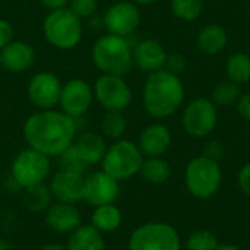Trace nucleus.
<instances>
[{"label":"nucleus","mask_w":250,"mask_h":250,"mask_svg":"<svg viewBox=\"0 0 250 250\" xmlns=\"http://www.w3.org/2000/svg\"><path fill=\"white\" fill-rule=\"evenodd\" d=\"M76 120L62 110H38L28 116L22 135L26 145L47 157H59L75 144Z\"/></svg>","instance_id":"nucleus-1"},{"label":"nucleus","mask_w":250,"mask_h":250,"mask_svg":"<svg viewBox=\"0 0 250 250\" xmlns=\"http://www.w3.org/2000/svg\"><path fill=\"white\" fill-rule=\"evenodd\" d=\"M185 100V86L180 76L166 69L149 73L142 88L145 111L157 120L173 116Z\"/></svg>","instance_id":"nucleus-2"},{"label":"nucleus","mask_w":250,"mask_h":250,"mask_svg":"<svg viewBox=\"0 0 250 250\" xmlns=\"http://www.w3.org/2000/svg\"><path fill=\"white\" fill-rule=\"evenodd\" d=\"M94 66L107 75L126 76L133 67L132 45L125 37L107 34L100 37L91 51Z\"/></svg>","instance_id":"nucleus-3"},{"label":"nucleus","mask_w":250,"mask_h":250,"mask_svg":"<svg viewBox=\"0 0 250 250\" xmlns=\"http://www.w3.org/2000/svg\"><path fill=\"white\" fill-rule=\"evenodd\" d=\"M42 35L54 48L72 50L82 41V19L69 7L50 10L42 21Z\"/></svg>","instance_id":"nucleus-4"},{"label":"nucleus","mask_w":250,"mask_h":250,"mask_svg":"<svg viewBox=\"0 0 250 250\" xmlns=\"http://www.w3.org/2000/svg\"><path fill=\"white\" fill-rule=\"evenodd\" d=\"M144 160L145 157L138 144L127 139H117L111 146L107 148L100 164L104 173L117 182H123L139 174Z\"/></svg>","instance_id":"nucleus-5"},{"label":"nucleus","mask_w":250,"mask_h":250,"mask_svg":"<svg viewBox=\"0 0 250 250\" xmlns=\"http://www.w3.org/2000/svg\"><path fill=\"white\" fill-rule=\"evenodd\" d=\"M223 174L220 164L207 158L196 157L189 161L185 173V182L189 193L198 199L212 198L221 186Z\"/></svg>","instance_id":"nucleus-6"},{"label":"nucleus","mask_w":250,"mask_h":250,"mask_svg":"<svg viewBox=\"0 0 250 250\" xmlns=\"http://www.w3.org/2000/svg\"><path fill=\"white\" fill-rule=\"evenodd\" d=\"M127 250H180V236L167 223H146L130 234Z\"/></svg>","instance_id":"nucleus-7"},{"label":"nucleus","mask_w":250,"mask_h":250,"mask_svg":"<svg viewBox=\"0 0 250 250\" xmlns=\"http://www.w3.org/2000/svg\"><path fill=\"white\" fill-rule=\"evenodd\" d=\"M50 157L32 149H22L12 161V177L18 186L28 189L37 185H42L50 174Z\"/></svg>","instance_id":"nucleus-8"},{"label":"nucleus","mask_w":250,"mask_h":250,"mask_svg":"<svg viewBox=\"0 0 250 250\" xmlns=\"http://www.w3.org/2000/svg\"><path fill=\"white\" fill-rule=\"evenodd\" d=\"M94 97L105 111H123L133 98L125 76L101 73L94 83Z\"/></svg>","instance_id":"nucleus-9"},{"label":"nucleus","mask_w":250,"mask_h":250,"mask_svg":"<svg viewBox=\"0 0 250 250\" xmlns=\"http://www.w3.org/2000/svg\"><path fill=\"white\" fill-rule=\"evenodd\" d=\"M218 123L217 105L208 98L192 100L182 116L185 130L193 138H205L214 132Z\"/></svg>","instance_id":"nucleus-10"},{"label":"nucleus","mask_w":250,"mask_h":250,"mask_svg":"<svg viewBox=\"0 0 250 250\" xmlns=\"http://www.w3.org/2000/svg\"><path fill=\"white\" fill-rule=\"evenodd\" d=\"M62 81L53 72H38L28 82L26 94L38 110H51L59 105L62 94Z\"/></svg>","instance_id":"nucleus-11"},{"label":"nucleus","mask_w":250,"mask_h":250,"mask_svg":"<svg viewBox=\"0 0 250 250\" xmlns=\"http://www.w3.org/2000/svg\"><path fill=\"white\" fill-rule=\"evenodd\" d=\"M94 100V88L85 79L73 78L63 83L59 105L64 114L76 120L91 108Z\"/></svg>","instance_id":"nucleus-12"},{"label":"nucleus","mask_w":250,"mask_h":250,"mask_svg":"<svg viewBox=\"0 0 250 250\" xmlns=\"http://www.w3.org/2000/svg\"><path fill=\"white\" fill-rule=\"evenodd\" d=\"M103 22L108 34L126 38L138 29L141 23V10L132 0H122L105 10Z\"/></svg>","instance_id":"nucleus-13"},{"label":"nucleus","mask_w":250,"mask_h":250,"mask_svg":"<svg viewBox=\"0 0 250 250\" xmlns=\"http://www.w3.org/2000/svg\"><path fill=\"white\" fill-rule=\"evenodd\" d=\"M120 182L104 173L103 170L94 171L85 177L83 201L94 208L101 205L114 204L120 195Z\"/></svg>","instance_id":"nucleus-14"},{"label":"nucleus","mask_w":250,"mask_h":250,"mask_svg":"<svg viewBox=\"0 0 250 250\" xmlns=\"http://www.w3.org/2000/svg\"><path fill=\"white\" fill-rule=\"evenodd\" d=\"M85 177L82 173L69 170L57 171L50 183V192L57 202L78 204L83 199Z\"/></svg>","instance_id":"nucleus-15"},{"label":"nucleus","mask_w":250,"mask_h":250,"mask_svg":"<svg viewBox=\"0 0 250 250\" xmlns=\"http://www.w3.org/2000/svg\"><path fill=\"white\" fill-rule=\"evenodd\" d=\"M132 56L133 66H136L139 70L148 75L164 69L167 59L164 47L157 40L152 38H145L136 42L135 47H132Z\"/></svg>","instance_id":"nucleus-16"},{"label":"nucleus","mask_w":250,"mask_h":250,"mask_svg":"<svg viewBox=\"0 0 250 250\" xmlns=\"http://www.w3.org/2000/svg\"><path fill=\"white\" fill-rule=\"evenodd\" d=\"M37 53L25 41H12L0 50V64L10 73H23L35 63Z\"/></svg>","instance_id":"nucleus-17"},{"label":"nucleus","mask_w":250,"mask_h":250,"mask_svg":"<svg viewBox=\"0 0 250 250\" xmlns=\"http://www.w3.org/2000/svg\"><path fill=\"white\" fill-rule=\"evenodd\" d=\"M47 226L60 234H70L82 224V215L73 204L54 202L45 209Z\"/></svg>","instance_id":"nucleus-18"},{"label":"nucleus","mask_w":250,"mask_h":250,"mask_svg":"<svg viewBox=\"0 0 250 250\" xmlns=\"http://www.w3.org/2000/svg\"><path fill=\"white\" fill-rule=\"evenodd\" d=\"M171 145V132L163 123L146 126L138 139V146L144 157H163Z\"/></svg>","instance_id":"nucleus-19"},{"label":"nucleus","mask_w":250,"mask_h":250,"mask_svg":"<svg viewBox=\"0 0 250 250\" xmlns=\"http://www.w3.org/2000/svg\"><path fill=\"white\" fill-rule=\"evenodd\" d=\"M78 149V152L81 154V157L83 158V161L88 166H94V164H100L101 160L105 155L107 151V144H105V138L103 136V133L98 132H83L82 135H79L75 139L73 144Z\"/></svg>","instance_id":"nucleus-20"},{"label":"nucleus","mask_w":250,"mask_h":250,"mask_svg":"<svg viewBox=\"0 0 250 250\" xmlns=\"http://www.w3.org/2000/svg\"><path fill=\"white\" fill-rule=\"evenodd\" d=\"M229 42L227 31L218 25V23H209L205 25L196 37V45L201 53L207 56H215L220 54Z\"/></svg>","instance_id":"nucleus-21"},{"label":"nucleus","mask_w":250,"mask_h":250,"mask_svg":"<svg viewBox=\"0 0 250 250\" xmlns=\"http://www.w3.org/2000/svg\"><path fill=\"white\" fill-rule=\"evenodd\" d=\"M67 250H105L103 233L92 224H81L69 234Z\"/></svg>","instance_id":"nucleus-22"},{"label":"nucleus","mask_w":250,"mask_h":250,"mask_svg":"<svg viewBox=\"0 0 250 250\" xmlns=\"http://www.w3.org/2000/svg\"><path fill=\"white\" fill-rule=\"evenodd\" d=\"M122 221H123L122 211L114 204L97 207L91 215V224L101 233H113L119 230Z\"/></svg>","instance_id":"nucleus-23"},{"label":"nucleus","mask_w":250,"mask_h":250,"mask_svg":"<svg viewBox=\"0 0 250 250\" xmlns=\"http://www.w3.org/2000/svg\"><path fill=\"white\" fill-rule=\"evenodd\" d=\"M139 174L152 185H163L171 176L170 164L161 157H146L141 167Z\"/></svg>","instance_id":"nucleus-24"},{"label":"nucleus","mask_w":250,"mask_h":250,"mask_svg":"<svg viewBox=\"0 0 250 250\" xmlns=\"http://www.w3.org/2000/svg\"><path fill=\"white\" fill-rule=\"evenodd\" d=\"M229 81L242 85L250 82V54L234 53L229 57L226 64Z\"/></svg>","instance_id":"nucleus-25"},{"label":"nucleus","mask_w":250,"mask_h":250,"mask_svg":"<svg viewBox=\"0 0 250 250\" xmlns=\"http://www.w3.org/2000/svg\"><path fill=\"white\" fill-rule=\"evenodd\" d=\"M51 192L50 188H47L44 183L37 185L32 188L25 189L23 193V205L31 212H41L45 211L51 205Z\"/></svg>","instance_id":"nucleus-26"},{"label":"nucleus","mask_w":250,"mask_h":250,"mask_svg":"<svg viewBox=\"0 0 250 250\" xmlns=\"http://www.w3.org/2000/svg\"><path fill=\"white\" fill-rule=\"evenodd\" d=\"M101 133L104 138L120 139L127 129V119L123 111H105L100 123Z\"/></svg>","instance_id":"nucleus-27"},{"label":"nucleus","mask_w":250,"mask_h":250,"mask_svg":"<svg viewBox=\"0 0 250 250\" xmlns=\"http://www.w3.org/2000/svg\"><path fill=\"white\" fill-rule=\"evenodd\" d=\"M240 98V88L237 83L231 82V81H226V82H220L214 89H212V95H211V101L218 107H227V105H233L239 101Z\"/></svg>","instance_id":"nucleus-28"},{"label":"nucleus","mask_w":250,"mask_h":250,"mask_svg":"<svg viewBox=\"0 0 250 250\" xmlns=\"http://www.w3.org/2000/svg\"><path fill=\"white\" fill-rule=\"evenodd\" d=\"M171 12L185 22L196 21L204 12V0H171Z\"/></svg>","instance_id":"nucleus-29"},{"label":"nucleus","mask_w":250,"mask_h":250,"mask_svg":"<svg viewBox=\"0 0 250 250\" xmlns=\"http://www.w3.org/2000/svg\"><path fill=\"white\" fill-rule=\"evenodd\" d=\"M218 246V237L209 230H198L186 240L188 250H215Z\"/></svg>","instance_id":"nucleus-30"},{"label":"nucleus","mask_w":250,"mask_h":250,"mask_svg":"<svg viewBox=\"0 0 250 250\" xmlns=\"http://www.w3.org/2000/svg\"><path fill=\"white\" fill-rule=\"evenodd\" d=\"M60 158V166H62V170H69V171H75V173H82L89 167L83 158L81 157V154L78 152L76 146L72 145L69 146L62 155H59Z\"/></svg>","instance_id":"nucleus-31"},{"label":"nucleus","mask_w":250,"mask_h":250,"mask_svg":"<svg viewBox=\"0 0 250 250\" xmlns=\"http://www.w3.org/2000/svg\"><path fill=\"white\" fill-rule=\"evenodd\" d=\"M67 7L81 19L92 16L98 9V0H69Z\"/></svg>","instance_id":"nucleus-32"},{"label":"nucleus","mask_w":250,"mask_h":250,"mask_svg":"<svg viewBox=\"0 0 250 250\" xmlns=\"http://www.w3.org/2000/svg\"><path fill=\"white\" fill-rule=\"evenodd\" d=\"M186 66H188V60H186V57H185L183 54H180V53L167 54L164 69L168 70L170 73L180 76V75L186 70Z\"/></svg>","instance_id":"nucleus-33"},{"label":"nucleus","mask_w":250,"mask_h":250,"mask_svg":"<svg viewBox=\"0 0 250 250\" xmlns=\"http://www.w3.org/2000/svg\"><path fill=\"white\" fill-rule=\"evenodd\" d=\"M224 152H226L224 144L220 142V141H211L204 148V155L207 158L212 160V161H217V163L224 157Z\"/></svg>","instance_id":"nucleus-34"},{"label":"nucleus","mask_w":250,"mask_h":250,"mask_svg":"<svg viewBox=\"0 0 250 250\" xmlns=\"http://www.w3.org/2000/svg\"><path fill=\"white\" fill-rule=\"evenodd\" d=\"M15 37V29L7 19L0 18V50L10 44Z\"/></svg>","instance_id":"nucleus-35"},{"label":"nucleus","mask_w":250,"mask_h":250,"mask_svg":"<svg viewBox=\"0 0 250 250\" xmlns=\"http://www.w3.org/2000/svg\"><path fill=\"white\" fill-rule=\"evenodd\" d=\"M239 188L246 196L250 198V163L245 164L239 173Z\"/></svg>","instance_id":"nucleus-36"},{"label":"nucleus","mask_w":250,"mask_h":250,"mask_svg":"<svg viewBox=\"0 0 250 250\" xmlns=\"http://www.w3.org/2000/svg\"><path fill=\"white\" fill-rule=\"evenodd\" d=\"M236 104H237V111H239V114H240L246 122H249L250 123V92L240 95V98H239V101H237Z\"/></svg>","instance_id":"nucleus-37"},{"label":"nucleus","mask_w":250,"mask_h":250,"mask_svg":"<svg viewBox=\"0 0 250 250\" xmlns=\"http://www.w3.org/2000/svg\"><path fill=\"white\" fill-rule=\"evenodd\" d=\"M45 9L48 10H56V9H62V7H67L69 0H38Z\"/></svg>","instance_id":"nucleus-38"},{"label":"nucleus","mask_w":250,"mask_h":250,"mask_svg":"<svg viewBox=\"0 0 250 250\" xmlns=\"http://www.w3.org/2000/svg\"><path fill=\"white\" fill-rule=\"evenodd\" d=\"M40 250H67L64 246H62V245H59V243H47V245H44L42 248Z\"/></svg>","instance_id":"nucleus-39"},{"label":"nucleus","mask_w":250,"mask_h":250,"mask_svg":"<svg viewBox=\"0 0 250 250\" xmlns=\"http://www.w3.org/2000/svg\"><path fill=\"white\" fill-rule=\"evenodd\" d=\"M133 3H136L138 6L141 4V6H148V4H154V3H157L158 0H132Z\"/></svg>","instance_id":"nucleus-40"},{"label":"nucleus","mask_w":250,"mask_h":250,"mask_svg":"<svg viewBox=\"0 0 250 250\" xmlns=\"http://www.w3.org/2000/svg\"><path fill=\"white\" fill-rule=\"evenodd\" d=\"M215 250H242L239 246H234V245H221L218 246Z\"/></svg>","instance_id":"nucleus-41"},{"label":"nucleus","mask_w":250,"mask_h":250,"mask_svg":"<svg viewBox=\"0 0 250 250\" xmlns=\"http://www.w3.org/2000/svg\"><path fill=\"white\" fill-rule=\"evenodd\" d=\"M249 19H250V7H249Z\"/></svg>","instance_id":"nucleus-42"}]
</instances>
